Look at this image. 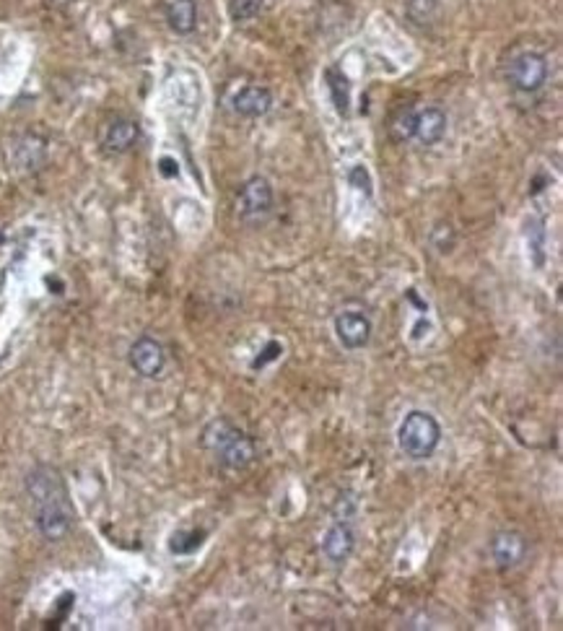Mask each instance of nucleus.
I'll return each instance as SVG.
<instances>
[{
	"instance_id": "nucleus-1",
	"label": "nucleus",
	"mask_w": 563,
	"mask_h": 631,
	"mask_svg": "<svg viewBox=\"0 0 563 631\" xmlns=\"http://www.w3.org/2000/svg\"><path fill=\"white\" fill-rule=\"evenodd\" d=\"M27 491L34 504V522L37 530L47 538V541H62L70 527H73V504L68 496V488L62 476L57 473L53 465H37L27 478Z\"/></svg>"
},
{
	"instance_id": "nucleus-2",
	"label": "nucleus",
	"mask_w": 563,
	"mask_h": 631,
	"mask_svg": "<svg viewBox=\"0 0 563 631\" xmlns=\"http://www.w3.org/2000/svg\"><path fill=\"white\" fill-rule=\"evenodd\" d=\"M203 447L211 450L216 458L221 460V465L228 470H244L250 468L254 460V442L247 431L234 427L228 419H216L211 421L203 436H200Z\"/></svg>"
},
{
	"instance_id": "nucleus-3",
	"label": "nucleus",
	"mask_w": 563,
	"mask_h": 631,
	"mask_svg": "<svg viewBox=\"0 0 563 631\" xmlns=\"http://www.w3.org/2000/svg\"><path fill=\"white\" fill-rule=\"evenodd\" d=\"M442 442V427L439 421L426 411H410L397 431L400 450L413 460H426L436 452Z\"/></svg>"
},
{
	"instance_id": "nucleus-4",
	"label": "nucleus",
	"mask_w": 563,
	"mask_h": 631,
	"mask_svg": "<svg viewBox=\"0 0 563 631\" xmlns=\"http://www.w3.org/2000/svg\"><path fill=\"white\" fill-rule=\"evenodd\" d=\"M273 211V187L265 177H250L236 195V216L244 224L265 221Z\"/></svg>"
},
{
	"instance_id": "nucleus-5",
	"label": "nucleus",
	"mask_w": 563,
	"mask_h": 631,
	"mask_svg": "<svg viewBox=\"0 0 563 631\" xmlns=\"http://www.w3.org/2000/svg\"><path fill=\"white\" fill-rule=\"evenodd\" d=\"M548 79V60L540 53H522L509 65V81L517 91L533 94Z\"/></svg>"
},
{
	"instance_id": "nucleus-6",
	"label": "nucleus",
	"mask_w": 563,
	"mask_h": 631,
	"mask_svg": "<svg viewBox=\"0 0 563 631\" xmlns=\"http://www.w3.org/2000/svg\"><path fill=\"white\" fill-rule=\"evenodd\" d=\"M164 364H167V353H164V345L156 338L143 336L130 345V367L141 377H159Z\"/></svg>"
},
{
	"instance_id": "nucleus-7",
	"label": "nucleus",
	"mask_w": 563,
	"mask_h": 631,
	"mask_svg": "<svg viewBox=\"0 0 563 631\" xmlns=\"http://www.w3.org/2000/svg\"><path fill=\"white\" fill-rule=\"evenodd\" d=\"M335 336L348 351L364 348L371 338V320L361 312H343L335 317Z\"/></svg>"
},
{
	"instance_id": "nucleus-8",
	"label": "nucleus",
	"mask_w": 563,
	"mask_h": 631,
	"mask_svg": "<svg viewBox=\"0 0 563 631\" xmlns=\"http://www.w3.org/2000/svg\"><path fill=\"white\" fill-rule=\"evenodd\" d=\"M353 548H356V533H353L351 522L338 519V522L325 533V541H322L325 556H327L330 561H335V564H343V561L351 559Z\"/></svg>"
},
{
	"instance_id": "nucleus-9",
	"label": "nucleus",
	"mask_w": 563,
	"mask_h": 631,
	"mask_svg": "<svg viewBox=\"0 0 563 631\" xmlns=\"http://www.w3.org/2000/svg\"><path fill=\"white\" fill-rule=\"evenodd\" d=\"M525 551L527 544L519 533L514 530H504V533H496L493 541H491V556L493 561L499 564V569H511L517 567L522 559H525Z\"/></svg>"
},
{
	"instance_id": "nucleus-10",
	"label": "nucleus",
	"mask_w": 563,
	"mask_h": 631,
	"mask_svg": "<svg viewBox=\"0 0 563 631\" xmlns=\"http://www.w3.org/2000/svg\"><path fill=\"white\" fill-rule=\"evenodd\" d=\"M138 141V125L128 117H114L102 133V145L110 154H125Z\"/></svg>"
},
{
	"instance_id": "nucleus-11",
	"label": "nucleus",
	"mask_w": 563,
	"mask_h": 631,
	"mask_svg": "<svg viewBox=\"0 0 563 631\" xmlns=\"http://www.w3.org/2000/svg\"><path fill=\"white\" fill-rule=\"evenodd\" d=\"M273 107V94L265 87H244L234 96V112L242 117H262Z\"/></svg>"
},
{
	"instance_id": "nucleus-12",
	"label": "nucleus",
	"mask_w": 563,
	"mask_h": 631,
	"mask_svg": "<svg viewBox=\"0 0 563 631\" xmlns=\"http://www.w3.org/2000/svg\"><path fill=\"white\" fill-rule=\"evenodd\" d=\"M444 130H447V117H444L442 110L428 107V110H423V112L416 115V133H413V136H416L421 144H439L442 136H444Z\"/></svg>"
},
{
	"instance_id": "nucleus-13",
	"label": "nucleus",
	"mask_w": 563,
	"mask_h": 631,
	"mask_svg": "<svg viewBox=\"0 0 563 631\" xmlns=\"http://www.w3.org/2000/svg\"><path fill=\"white\" fill-rule=\"evenodd\" d=\"M167 21H170L171 31H177V34H190V31H195V0H171L170 5H167Z\"/></svg>"
},
{
	"instance_id": "nucleus-14",
	"label": "nucleus",
	"mask_w": 563,
	"mask_h": 631,
	"mask_svg": "<svg viewBox=\"0 0 563 631\" xmlns=\"http://www.w3.org/2000/svg\"><path fill=\"white\" fill-rule=\"evenodd\" d=\"M16 164L21 170H37L42 162H45V141L34 138V136H27L21 144L16 145Z\"/></svg>"
},
{
	"instance_id": "nucleus-15",
	"label": "nucleus",
	"mask_w": 563,
	"mask_h": 631,
	"mask_svg": "<svg viewBox=\"0 0 563 631\" xmlns=\"http://www.w3.org/2000/svg\"><path fill=\"white\" fill-rule=\"evenodd\" d=\"M203 538H205L203 530H179V533L171 536L170 548L174 551V553H193V551L200 548Z\"/></svg>"
},
{
	"instance_id": "nucleus-16",
	"label": "nucleus",
	"mask_w": 563,
	"mask_h": 631,
	"mask_svg": "<svg viewBox=\"0 0 563 631\" xmlns=\"http://www.w3.org/2000/svg\"><path fill=\"white\" fill-rule=\"evenodd\" d=\"M260 11H262V0H231L228 5V13L236 24L253 21L260 16Z\"/></svg>"
},
{
	"instance_id": "nucleus-17",
	"label": "nucleus",
	"mask_w": 563,
	"mask_h": 631,
	"mask_svg": "<svg viewBox=\"0 0 563 631\" xmlns=\"http://www.w3.org/2000/svg\"><path fill=\"white\" fill-rule=\"evenodd\" d=\"M393 133L397 141L413 138V133H416V112H413V110H405V112H400V115L394 117Z\"/></svg>"
},
{
	"instance_id": "nucleus-18",
	"label": "nucleus",
	"mask_w": 563,
	"mask_h": 631,
	"mask_svg": "<svg viewBox=\"0 0 563 631\" xmlns=\"http://www.w3.org/2000/svg\"><path fill=\"white\" fill-rule=\"evenodd\" d=\"M327 81H330V91H333L335 107H338L340 112H348V87H345V79L340 76L338 71H330V73H327Z\"/></svg>"
},
{
	"instance_id": "nucleus-19",
	"label": "nucleus",
	"mask_w": 563,
	"mask_h": 631,
	"mask_svg": "<svg viewBox=\"0 0 563 631\" xmlns=\"http://www.w3.org/2000/svg\"><path fill=\"white\" fill-rule=\"evenodd\" d=\"M351 182H353L359 190H364L367 195H371V177H368L364 167H353V170H351Z\"/></svg>"
},
{
	"instance_id": "nucleus-20",
	"label": "nucleus",
	"mask_w": 563,
	"mask_h": 631,
	"mask_svg": "<svg viewBox=\"0 0 563 631\" xmlns=\"http://www.w3.org/2000/svg\"><path fill=\"white\" fill-rule=\"evenodd\" d=\"M262 353H265V356H260V359H254V361H253V369H260V367H265V364H268L270 359H276V356L281 353V345H278V344H268V348H265Z\"/></svg>"
}]
</instances>
